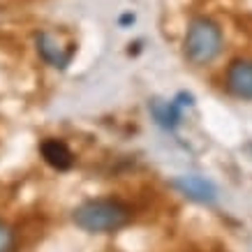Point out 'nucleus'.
I'll list each match as a JSON object with an SVG mask.
<instances>
[{
	"mask_svg": "<svg viewBox=\"0 0 252 252\" xmlns=\"http://www.w3.org/2000/svg\"><path fill=\"white\" fill-rule=\"evenodd\" d=\"M222 44H224V37H222L220 23L213 21L211 16H194L188 23L183 37V54L192 65L197 67L211 65L220 56Z\"/></svg>",
	"mask_w": 252,
	"mask_h": 252,
	"instance_id": "2",
	"label": "nucleus"
},
{
	"mask_svg": "<svg viewBox=\"0 0 252 252\" xmlns=\"http://www.w3.org/2000/svg\"><path fill=\"white\" fill-rule=\"evenodd\" d=\"M171 185L183 197H188L190 201H197V204H215L218 201V188H215L213 181H208L204 176L183 174L178 178H174Z\"/></svg>",
	"mask_w": 252,
	"mask_h": 252,
	"instance_id": "4",
	"label": "nucleus"
},
{
	"mask_svg": "<svg viewBox=\"0 0 252 252\" xmlns=\"http://www.w3.org/2000/svg\"><path fill=\"white\" fill-rule=\"evenodd\" d=\"M192 102H181V95L176 99H153L151 102V111H153V118L158 121L160 127L164 130H174L176 125L181 123V116H183V109L190 107Z\"/></svg>",
	"mask_w": 252,
	"mask_h": 252,
	"instance_id": "7",
	"label": "nucleus"
},
{
	"mask_svg": "<svg viewBox=\"0 0 252 252\" xmlns=\"http://www.w3.org/2000/svg\"><path fill=\"white\" fill-rule=\"evenodd\" d=\"M35 46H37L39 58H42L46 65L58 67V69L67 67L69 61H72V56H74V44H65V42L51 31L37 32Z\"/></svg>",
	"mask_w": 252,
	"mask_h": 252,
	"instance_id": "3",
	"label": "nucleus"
},
{
	"mask_svg": "<svg viewBox=\"0 0 252 252\" xmlns=\"http://www.w3.org/2000/svg\"><path fill=\"white\" fill-rule=\"evenodd\" d=\"M39 153L46 164L54 167L56 171H67L74 164V153L63 139H44L39 144Z\"/></svg>",
	"mask_w": 252,
	"mask_h": 252,
	"instance_id": "6",
	"label": "nucleus"
},
{
	"mask_svg": "<svg viewBox=\"0 0 252 252\" xmlns=\"http://www.w3.org/2000/svg\"><path fill=\"white\" fill-rule=\"evenodd\" d=\"M14 245H16V238L12 227L7 222L0 220V252H14Z\"/></svg>",
	"mask_w": 252,
	"mask_h": 252,
	"instance_id": "8",
	"label": "nucleus"
},
{
	"mask_svg": "<svg viewBox=\"0 0 252 252\" xmlns=\"http://www.w3.org/2000/svg\"><path fill=\"white\" fill-rule=\"evenodd\" d=\"M72 220L88 234H109L123 229L132 220V208L121 199H88L77 206Z\"/></svg>",
	"mask_w": 252,
	"mask_h": 252,
	"instance_id": "1",
	"label": "nucleus"
},
{
	"mask_svg": "<svg viewBox=\"0 0 252 252\" xmlns=\"http://www.w3.org/2000/svg\"><path fill=\"white\" fill-rule=\"evenodd\" d=\"M227 91L238 99H252V61L238 58L227 67Z\"/></svg>",
	"mask_w": 252,
	"mask_h": 252,
	"instance_id": "5",
	"label": "nucleus"
}]
</instances>
